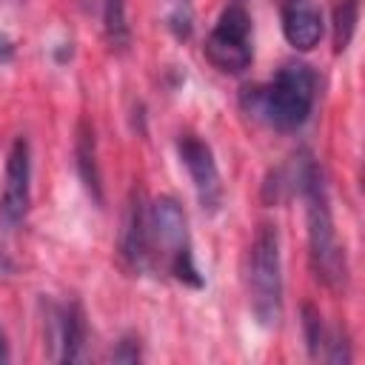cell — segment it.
I'll list each match as a JSON object with an SVG mask.
<instances>
[{
	"label": "cell",
	"mask_w": 365,
	"mask_h": 365,
	"mask_svg": "<svg viewBox=\"0 0 365 365\" xmlns=\"http://www.w3.org/2000/svg\"><path fill=\"white\" fill-rule=\"evenodd\" d=\"M205 60L222 74H242L254 60V23L240 0H231L202 43Z\"/></svg>",
	"instance_id": "obj_5"
},
{
	"label": "cell",
	"mask_w": 365,
	"mask_h": 365,
	"mask_svg": "<svg viewBox=\"0 0 365 365\" xmlns=\"http://www.w3.org/2000/svg\"><path fill=\"white\" fill-rule=\"evenodd\" d=\"M120 257L131 271H148V200L143 191H134L128 200L120 231Z\"/></svg>",
	"instance_id": "obj_9"
},
{
	"label": "cell",
	"mask_w": 365,
	"mask_h": 365,
	"mask_svg": "<svg viewBox=\"0 0 365 365\" xmlns=\"http://www.w3.org/2000/svg\"><path fill=\"white\" fill-rule=\"evenodd\" d=\"M171 9H168V29L177 34V37H188L191 34V6L188 0H168Z\"/></svg>",
	"instance_id": "obj_15"
},
{
	"label": "cell",
	"mask_w": 365,
	"mask_h": 365,
	"mask_svg": "<svg viewBox=\"0 0 365 365\" xmlns=\"http://www.w3.org/2000/svg\"><path fill=\"white\" fill-rule=\"evenodd\" d=\"M359 23V0H339L334 9V51L342 54L356 31Z\"/></svg>",
	"instance_id": "obj_14"
},
{
	"label": "cell",
	"mask_w": 365,
	"mask_h": 365,
	"mask_svg": "<svg viewBox=\"0 0 365 365\" xmlns=\"http://www.w3.org/2000/svg\"><path fill=\"white\" fill-rule=\"evenodd\" d=\"M11 359V351H9V339H6V334H3V328H0V365H6Z\"/></svg>",
	"instance_id": "obj_18"
},
{
	"label": "cell",
	"mask_w": 365,
	"mask_h": 365,
	"mask_svg": "<svg viewBox=\"0 0 365 365\" xmlns=\"http://www.w3.org/2000/svg\"><path fill=\"white\" fill-rule=\"evenodd\" d=\"M279 20H282V34L297 51H311L319 46L325 20L322 11L314 0H282L279 6Z\"/></svg>",
	"instance_id": "obj_10"
},
{
	"label": "cell",
	"mask_w": 365,
	"mask_h": 365,
	"mask_svg": "<svg viewBox=\"0 0 365 365\" xmlns=\"http://www.w3.org/2000/svg\"><path fill=\"white\" fill-rule=\"evenodd\" d=\"M148 271H165L188 288L205 285L194 262L188 217L182 205L168 194L148 202Z\"/></svg>",
	"instance_id": "obj_2"
},
{
	"label": "cell",
	"mask_w": 365,
	"mask_h": 365,
	"mask_svg": "<svg viewBox=\"0 0 365 365\" xmlns=\"http://www.w3.org/2000/svg\"><path fill=\"white\" fill-rule=\"evenodd\" d=\"M48 328H51V345H57L54 359L57 362H80L83 351H86V336H88L83 305L77 299L51 305Z\"/></svg>",
	"instance_id": "obj_8"
},
{
	"label": "cell",
	"mask_w": 365,
	"mask_h": 365,
	"mask_svg": "<svg viewBox=\"0 0 365 365\" xmlns=\"http://www.w3.org/2000/svg\"><path fill=\"white\" fill-rule=\"evenodd\" d=\"M103 31L111 51H125L131 43V29L125 17V0H103Z\"/></svg>",
	"instance_id": "obj_13"
},
{
	"label": "cell",
	"mask_w": 365,
	"mask_h": 365,
	"mask_svg": "<svg viewBox=\"0 0 365 365\" xmlns=\"http://www.w3.org/2000/svg\"><path fill=\"white\" fill-rule=\"evenodd\" d=\"M177 154H180V163L185 165V171L191 177V185H194V194H197L202 211L217 214L222 208L225 188H222V177H220L211 145L197 134H180L177 137Z\"/></svg>",
	"instance_id": "obj_6"
},
{
	"label": "cell",
	"mask_w": 365,
	"mask_h": 365,
	"mask_svg": "<svg viewBox=\"0 0 365 365\" xmlns=\"http://www.w3.org/2000/svg\"><path fill=\"white\" fill-rule=\"evenodd\" d=\"M74 165L77 174L86 185V191L94 197V202H103V177H100V163H97V143H94V128L83 120L77 125V140H74Z\"/></svg>",
	"instance_id": "obj_12"
},
{
	"label": "cell",
	"mask_w": 365,
	"mask_h": 365,
	"mask_svg": "<svg viewBox=\"0 0 365 365\" xmlns=\"http://www.w3.org/2000/svg\"><path fill=\"white\" fill-rule=\"evenodd\" d=\"M11 54H14V43H11L6 34H0V63L11 60Z\"/></svg>",
	"instance_id": "obj_17"
},
{
	"label": "cell",
	"mask_w": 365,
	"mask_h": 365,
	"mask_svg": "<svg viewBox=\"0 0 365 365\" xmlns=\"http://www.w3.org/2000/svg\"><path fill=\"white\" fill-rule=\"evenodd\" d=\"M319 77L308 63L291 60L277 68L268 83L242 88L240 106L257 123H265L277 131H297L308 123L317 103Z\"/></svg>",
	"instance_id": "obj_1"
},
{
	"label": "cell",
	"mask_w": 365,
	"mask_h": 365,
	"mask_svg": "<svg viewBox=\"0 0 365 365\" xmlns=\"http://www.w3.org/2000/svg\"><path fill=\"white\" fill-rule=\"evenodd\" d=\"M248 299L259 325L274 328L282 317V257L279 231L262 222L248 251Z\"/></svg>",
	"instance_id": "obj_4"
},
{
	"label": "cell",
	"mask_w": 365,
	"mask_h": 365,
	"mask_svg": "<svg viewBox=\"0 0 365 365\" xmlns=\"http://www.w3.org/2000/svg\"><path fill=\"white\" fill-rule=\"evenodd\" d=\"M108 359H114V362H140L143 359V354H140V339H134V336H123L120 342H117V348L111 351V356Z\"/></svg>",
	"instance_id": "obj_16"
},
{
	"label": "cell",
	"mask_w": 365,
	"mask_h": 365,
	"mask_svg": "<svg viewBox=\"0 0 365 365\" xmlns=\"http://www.w3.org/2000/svg\"><path fill=\"white\" fill-rule=\"evenodd\" d=\"M302 334H305L308 354L314 359H322V362H351L354 359L345 334L328 328L322 314L314 305H302Z\"/></svg>",
	"instance_id": "obj_11"
},
{
	"label": "cell",
	"mask_w": 365,
	"mask_h": 365,
	"mask_svg": "<svg viewBox=\"0 0 365 365\" xmlns=\"http://www.w3.org/2000/svg\"><path fill=\"white\" fill-rule=\"evenodd\" d=\"M299 197L305 200L311 268H314V274H317L319 282H325L328 288H339L348 279V265H345V251H342V245L336 240L331 200H328V185H325V177H322V168L319 165L305 180Z\"/></svg>",
	"instance_id": "obj_3"
},
{
	"label": "cell",
	"mask_w": 365,
	"mask_h": 365,
	"mask_svg": "<svg viewBox=\"0 0 365 365\" xmlns=\"http://www.w3.org/2000/svg\"><path fill=\"white\" fill-rule=\"evenodd\" d=\"M31 202V145L26 137H17L6 154V174L0 191V225L14 228L23 222Z\"/></svg>",
	"instance_id": "obj_7"
}]
</instances>
